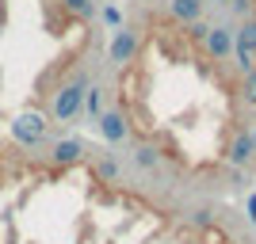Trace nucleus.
<instances>
[{
  "mask_svg": "<svg viewBox=\"0 0 256 244\" xmlns=\"http://www.w3.org/2000/svg\"><path fill=\"white\" fill-rule=\"evenodd\" d=\"M134 57V34H118L115 38V46H111V61H130Z\"/></svg>",
  "mask_w": 256,
  "mask_h": 244,
  "instance_id": "nucleus-5",
  "label": "nucleus"
},
{
  "mask_svg": "<svg viewBox=\"0 0 256 244\" xmlns=\"http://www.w3.org/2000/svg\"><path fill=\"white\" fill-rule=\"evenodd\" d=\"M252 149H256V134H252Z\"/></svg>",
  "mask_w": 256,
  "mask_h": 244,
  "instance_id": "nucleus-15",
  "label": "nucleus"
},
{
  "mask_svg": "<svg viewBox=\"0 0 256 244\" xmlns=\"http://www.w3.org/2000/svg\"><path fill=\"white\" fill-rule=\"evenodd\" d=\"M206 50L214 53V57H230V50H234V38H230V31H210L206 34Z\"/></svg>",
  "mask_w": 256,
  "mask_h": 244,
  "instance_id": "nucleus-4",
  "label": "nucleus"
},
{
  "mask_svg": "<svg viewBox=\"0 0 256 244\" xmlns=\"http://www.w3.org/2000/svg\"><path fill=\"white\" fill-rule=\"evenodd\" d=\"M237 50H245V53L256 50V19H248L245 27L237 31Z\"/></svg>",
  "mask_w": 256,
  "mask_h": 244,
  "instance_id": "nucleus-8",
  "label": "nucleus"
},
{
  "mask_svg": "<svg viewBox=\"0 0 256 244\" xmlns=\"http://www.w3.org/2000/svg\"><path fill=\"white\" fill-rule=\"evenodd\" d=\"M54 160H58V164L80 160V145H76V141H58V145H54Z\"/></svg>",
  "mask_w": 256,
  "mask_h": 244,
  "instance_id": "nucleus-6",
  "label": "nucleus"
},
{
  "mask_svg": "<svg viewBox=\"0 0 256 244\" xmlns=\"http://www.w3.org/2000/svg\"><path fill=\"white\" fill-rule=\"evenodd\" d=\"M248 218H252V222H256V195H252V199H248Z\"/></svg>",
  "mask_w": 256,
  "mask_h": 244,
  "instance_id": "nucleus-14",
  "label": "nucleus"
},
{
  "mask_svg": "<svg viewBox=\"0 0 256 244\" xmlns=\"http://www.w3.org/2000/svg\"><path fill=\"white\" fill-rule=\"evenodd\" d=\"M172 15L176 19H199V0H172Z\"/></svg>",
  "mask_w": 256,
  "mask_h": 244,
  "instance_id": "nucleus-7",
  "label": "nucleus"
},
{
  "mask_svg": "<svg viewBox=\"0 0 256 244\" xmlns=\"http://www.w3.org/2000/svg\"><path fill=\"white\" fill-rule=\"evenodd\" d=\"M65 11H76V15H92V4L88 0H62Z\"/></svg>",
  "mask_w": 256,
  "mask_h": 244,
  "instance_id": "nucleus-9",
  "label": "nucleus"
},
{
  "mask_svg": "<svg viewBox=\"0 0 256 244\" xmlns=\"http://www.w3.org/2000/svg\"><path fill=\"white\" fill-rule=\"evenodd\" d=\"M80 99H84V73H73V80H65V84L58 88V96H54V103H50V115L58 118V122H69V118L80 111Z\"/></svg>",
  "mask_w": 256,
  "mask_h": 244,
  "instance_id": "nucleus-1",
  "label": "nucleus"
},
{
  "mask_svg": "<svg viewBox=\"0 0 256 244\" xmlns=\"http://www.w3.org/2000/svg\"><path fill=\"white\" fill-rule=\"evenodd\" d=\"M88 115H100V92H96V88L88 92Z\"/></svg>",
  "mask_w": 256,
  "mask_h": 244,
  "instance_id": "nucleus-12",
  "label": "nucleus"
},
{
  "mask_svg": "<svg viewBox=\"0 0 256 244\" xmlns=\"http://www.w3.org/2000/svg\"><path fill=\"white\" fill-rule=\"evenodd\" d=\"M234 8L241 11V15H248V11H252V0H234Z\"/></svg>",
  "mask_w": 256,
  "mask_h": 244,
  "instance_id": "nucleus-13",
  "label": "nucleus"
},
{
  "mask_svg": "<svg viewBox=\"0 0 256 244\" xmlns=\"http://www.w3.org/2000/svg\"><path fill=\"white\" fill-rule=\"evenodd\" d=\"M245 103H256V73H248V84H245Z\"/></svg>",
  "mask_w": 256,
  "mask_h": 244,
  "instance_id": "nucleus-11",
  "label": "nucleus"
},
{
  "mask_svg": "<svg viewBox=\"0 0 256 244\" xmlns=\"http://www.w3.org/2000/svg\"><path fill=\"white\" fill-rule=\"evenodd\" d=\"M218 4H222V0H218Z\"/></svg>",
  "mask_w": 256,
  "mask_h": 244,
  "instance_id": "nucleus-16",
  "label": "nucleus"
},
{
  "mask_svg": "<svg viewBox=\"0 0 256 244\" xmlns=\"http://www.w3.org/2000/svg\"><path fill=\"white\" fill-rule=\"evenodd\" d=\"M138 164L142 168H153V164H157V153H153V149H138Z\"/></svg>",
  "mask_w": 256,
  "mask_h": 244,
  "instance_id": "nucleus-10",
  "label": "nucleus"
},
{
  "mask_svg": "<svg viewBox=\"0 0 256 244\" xmlns=\"http://www.w3.org/2000/svg\"><path fill=\"white\" fill-rule=\"evenodd\" d=\"M100 130H104L107 141H122V138H126V122H122V115H115V111L100 118Z\"/></svg>",
  "mask_w": 256,
  "mask_h": 244,
  "instance_id": "nucleus-3",
  "label": "nucleus"
},
{
  "mask_svg": "<svg viewBox=\"0 0 256 244\" xmlns=\"http://www.w3.org/2000/svg\"><path fill=\"white\" fill-rule=\"evenodd\" d=\"M248 157H252V134H248V130H237L234 145H230V160H234V164H245Z\"/></svg>",
  "mask_w": 256,
  "mask_h": 244,
  "instance_id": "nucleus-2",
  "label": "nucleus"
}]
</instances>
